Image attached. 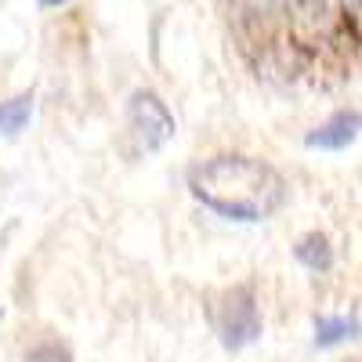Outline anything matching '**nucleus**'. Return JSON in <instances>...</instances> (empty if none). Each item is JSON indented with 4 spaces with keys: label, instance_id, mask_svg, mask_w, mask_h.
<instances>
[{
    "label": "nucleus",
    "instance_id": "1",
    "mask_svg": "<svg viewBox=\"0 0 362 362\" xmlns=\"http://www.w3.org/2000/svg\"><path fill=\"white\" fill-rule=\"evenodd\" d=\"M192 196L228 221H264L286 203V181L254 156H214L189 170Z\"/></svg>",
    "mask_w": 362,
    "mask_h": 362
},
{
    "label": "nucleus",
    "instance_id": "2",
    "mask_svg": "<svg viewBox=\"0 0 362 362\" xmlns=\"http://www.w3.org/2000/svg\"><path fill=\"white\" fill-rule=\"evenodd\" d=\"M127 127L138 141L141 153H156L163 148L177 124H174V112L167 109V102L156 95V90H134L131 102H127Z\"/></svg>",
    "mask_w": 362,
    "mask_h": 362
},
{
    "label": "nucleus",
    "instance_id": "3",
    "mask_svg": "<svg viewBox=\"0 0 362 362\" xmlns=\"http://www.w3.org/2000/svg\"><path fill=\"white\" fill-rule=\"evenodd\" d=\"M218 334L225 341V348H243L250 341L261 337V312L254 305L250 290H232L225 297V305L218 308Z\"/></svg>",
    "mask_w": 362,
    "mask_h": 362
},
{
    "label": "nucleus",
    "instance_id": "4",
    "mask_svg": "<svg viewBox=\"0 0 362 362\" xmlns=\"http://www.w3.org/2000/svg\"><path fill=\"white\" fill-rule=\"evenodd\" d=\"M362 134V116L358 112H334L329 119H322L319 127H312L305 134L308 148H322V153H341L355 138Z\"/></svg>",
    "mask_w": 362,
    "mask_h": 362
},
{
    "label": "nucleus",
    "instance_id": "5",
    "mask_svg": "<svg viewBox=\"0 0 362 362\" xmlns=\"http://www.w3.org/2000/svg\"><path fill=\"white\" fill-rule=\"evenodd\" d=\"M293 254H297L300 264L312 268V272H326L329 264H334V250H329L326 235H319V232H312V235L300 239V243L293 247Z\"/></svg>",
    "mask_w": 362,
    "mask_h": 362
},
{
    "label": "nucleus",
    "instance_id": "6",
    "mask_svg": "<svg viewBox=\"0 0 362 362\" xmlns=\"http://www.w3.org/2000/svg\"><path fill=\"white\" fill-rule=\"evenodd\" d=\"M355 334H358V322L348 319V315H337V319L322 315V319H315V344H322V348L341 344V341H348Z\"/></svg>",
    "mask_w": 362,
    "mask_h": 362
},
{
    "label": "nucleus",
    "instance_id": "7",
    "mask_svg": "<svg viewBox=\"0 0 362 362\" xmlns=\"http://www.w3.org/2000/svg\"><path fill=\"white\" fill-rule=\"evenodd\" d=\"M33 112V95H18L11 102H0V134H18L29 124Z\"/></svg>",
    "mask_w": 362,
    "mask_h": 362
},
{
    "label": "nucleus",
    "instance_id": "8",
    "mask_svg": "<svg viewBox=\"0 0 362 362\" xmlns=\"http://www.w3.org/2000/svg\"><path fill=\"white\" fill-rule=\"evenodd\" d=\"M25 362H73L66 348H58V344H37V348H29L25 351Z\"/></svg>",
    "mask_w": 362,
    "mask_h": 362
},
{
    "label": "nucleus",
    "instance_id": "9",
    "mask_svg": "<svg viewBox=\"0 0 362 362\" xmlns=\"http://www.w3.org/2000/svg\"><path fill=\"white\" fill-rule=\"evenodd\" d=\"M344 25H348V33L362 44V0H348V8H344Z\"/></svg>",
    "mask_w": 362,
    "mask_h": 362
},
{
    "label": "nucleus",
    "instance_id": "10",
    "mask_svg": "<svg viewBox=\"0 0 362 362\" xmlns=\"http://www.w3.org/2000/svg\"><path fill=\"white\" fill-rule=\"evenodd\" d=\"M58 4H66V0H40V8H58Z\"/></svg>",
    "mask_w": 362,
    "mask_h": 362
},
{
    "label": "nucleus",
    "instance_id": "11",
    "mask_svg": "<svg viewBox=\"0 0 362 362\" xmlns=\"http://www.w3.org/2000/svg\"><path fill=\"white\" fill-rule=\"evenodd\" d=\"M300 4H319V0H300Z\"/></svg>",
    "mask_w": 362,
    "mask_h": 362
}]
</instances>
